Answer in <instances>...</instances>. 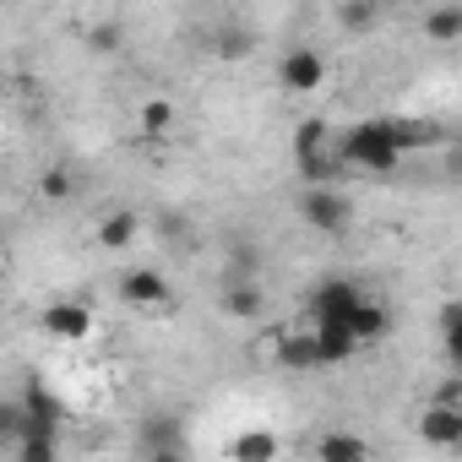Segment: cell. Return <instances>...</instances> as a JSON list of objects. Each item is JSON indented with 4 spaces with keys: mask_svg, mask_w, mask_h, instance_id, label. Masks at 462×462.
Instances as JSON below:
<instances>
[{
    "mask_svg": "<svg viewBox=\"0 0 462 462\" xmlns=\"http://www.w3.org/2000/svg\"><path fill=\"white\" fill-rule=\"evenodd\" d=\"M332 142H337L343 169H359V174H392V169L402 163V147L392 142L386 115L359 120V125H348V131H332Z\"/></svg>",
    "mask_w": 462,
    "mask_h": 462,
    "instance_id": "1",
    "label": "cell"
},
{
    "mask_svg": "<svg viewBox=\"0 0 462 462\" xmlns=\"http://www.w3.org/2000/svg\"><path fill=\"white\" fill-rule=\"evenodd\" d=\"M289 152H294V169H300L305 185H343V174H348L343 158H337V142H332V125L327 120H305L294 131Z\"/></svg>",
    "mask_w": 462,
    "mask_h": 462,
    "instance_id": "2",
    "label": "cell"
},
{
    "mask_svg": "<svg viewBox=\"0 0 462 462\" xmlns=\"http://www.w3.org/2000/svg\"><path fill=\"white\" fill-rule=\"evenodd\" d=\"M300 217L316 228V235H343L354 223V201L343 196V185H305L300 190Z\"/></svg>",
    "mask_w": 462,
    "mask_h": 462,
    "instance_id": "3",
    "label": "cell"
},
{
    "mask_svg": "<svg viewBox=\"0 0 462 462\" xmlns=\"http://www.w3.org/2000/svg\"><path fill=\"white\" fill-rule=\"evenodd\" d=\"M39 332L55 343H82V337H93V310L82 300H50L39 310Z\"/></svg>",
    "mask_w": 462,
    "mask_h": 462,
    "instance_id": "4",
    "label": "cell"
},
{
    "mask_svg": "<svg viewBox=\"0 0 462 462\" xmlns=\"http://www.w3.org/2000/svg\"><path fill=\"white\" fill-rule=\"evenodd\" d=\"M278 82H283L289 93H316V88L327 82V55L310 50V44H294V50L278 60Z\"/></svg>",
    "mask_w": 462,
    "mask_h": 462,
    "instance_id": "5",
    "label": "cell"
},
{
    "mask_svg": "<svg viewBox=\"0 0 462 462\" xmlns=\"http://www.w3.org/2000/svg\"><path fill=\"white\" fill-rule=\"evenodd\" d=\"M419 435L430 440V446H440V451H457L462 446V402H430L424 413H419Z\"/></svg>",
    "mask_w": 462,
    "mask_h": 462,
    "instance_id": "6",
    "label": "cell"
},
{
    "mask_svg": "<svg viewBox=\"0 0 462 462\" xmlns=\"http://www.w3.org/2000/svg\"><path fill=\"white\" fill-rule=\"evenodd\" d=\"M115 289H120V300L136 305V310H158V305H169V278H163L158 267H131Z\"/></svg>",
    "mask_w": 462,
    "mask_h": 462,
    "instance_id": "7",
    "label": "cell"
},
{
    "mask_svg": "<svg viewBox=\"0 0 462 462\" xmlns=\"http://www.w3.org/2000/svg\"><path fill=\"white\" fill-rule=\"evenodd\" d=\"M359 305V283H348V278H327V283H316V300H310V310H316V321H348V310Z\"/></svg>",
    "mask_w": 462,
    "mask_h": 462,
    "instance_id": "8",
    "label": "cell"
},
{
    "mask_svg": "<svg viewBox=\"0 0 462 462\" xmlns=\"http://www.w3.org/2000/svg\"><path fill=\"white\" fill-rule=\"evenodd\" d=\"M17 402H23V430H60V419H66V402H60L50 386H39V381H33ZM23 430H17V435H23Z\"/></svg>",
    "mask_w": 462,
    "mask_h": 462,
    "instance_id": "9",
    "label": "cell"
},
{
    "mask_svg": "<svg viewBox=\"0 0 462 462\" xmlns=\"http://www.w3.org/2000/svg\"><path fill=\"white\" fill-rule=\"evenodd\" d=\"M343 327H348V337H354V343H381V337L392 332V310H386L381 300L359 294V305L348 310V321H343Z\"/></svg>",
    "mask_w": 462,
    "mask_h": 462,
    "instance_id": "10",
    "label": "cell"
},
{
    "mask_svg": "<svg viewBox=\"0 0 462 462\" xmlns=\"http://www.w3.org/2000/svg\"><path fill=\"white\" fill-rule=\"evenodd\" d=\"M386 125H392V142L402 147V158H408V152H424V147H440V142H446V131H440L435 120H413V115H386Z\"/></svg>",
    "mask_w": 462,
    "mask_h": 462,
    "instance_id": "11",
    "label": "cell"
},
{
    "mask_svg": "<svg viewBox=\"0 0 462 462\" xmlns=\"http://www.w3.org/2000/svg\"><path fill=\"white\" fill-rule=\"evenodd\" d=\"M278 365H283L289 375H316V370H327V365H321V348H316V332H289V337H278Z\"/></svg>",
    "mask_w": 462,
    "mask_h": 462,
    "instance_id": "12",
    "label": "cell"
},
{
    "mask_svg": "<svg viewBox=\"0 0 462 462\" xmlns=\"http://www.w3.org/2000/svg\"><path fill=\"white\" fill-rule=\"evenodd\" d=\"M223 310L235 316V321H262V310H267L262 283H256V278H235V283L223 289Z\"/></svg>",
    "mask_w": 462,
    "mask_h": 462,
    "instance_id": "13",
    "label": "cell"
},
{
    "mask_svg": "<svg viewBox=\"0 0 462 462\" xmlns=\"http://www.w3.org/2000/svg\"><path fill=\"white\" fill-rule=\"evenodd\" d=\"M136 235H142V217H136V212H125V207H120V212H109V217L98 223V245H104V251H131V245H136Z\"/></svg>",
    "mask_w": 462,
    "mask_h": 462,
    "instance_id": "14",
    "label": "cell"
},
{
    "mask_svg": "<svg viewBox=\"0 0 462 462\" xmlns=\"http://www.w3.org/2000/svg\"><path fill=\"white\" fill-rule=\"evenodd\" d=\"M310 332H316L321 365H343V359H354V354H359V343H354V337H348V327H337V321H316Z\"/></svg>",
    "mask_w": 462,
    "mask_h": 462,
    "instance_id": "15",
    "label": "cell"
},
{
    "mask_svg": "<svg viewBox=\"0 0 462 462\" xmlns=\"http://www.w3.org/2000/svg\"><path fill=\"white\" fill-rule=\"evenodd\" d=\"M316 457H327V462H370V440L332 430V435H321V440H316Z\"/></svg>",
    "mask_w": 462,
    "mask_h": 462,
    "instance_id": "16",
    "label": "cell"
},
{
    "mask_svg": "<svg viewBox=\"0 0 462 462\" xmlns=\"http://www.w3.org/2000/svg\"><path fill=\"white\" fill-rule=\"evenodd\" d=\"M424 39L430 44H457L462 39V6H457V0H446V6H435L424 17Z\"/></svg>",
    "mask_w": 462,
    "mask_h": 462,
    "instance_id": "17",
    "label": "cell"
},
{
    "mask_svg": "<svg viewBox=\"0 0 462 462\" xmlns=\"http://www.w3.org/2000/svg\"><path fill=\"white\" fill-rule=\"evenodd\" d=\"M17 451L28 462H50V457H60V430H23L17 435Z\"/></svg>",
    "mask_w": 462,
    "mask_h": 462,
    "instance_id": "18",
    "label": "cell"
},
{
    "mask_svg": "<svg viewBox=\"0 0 462 462\" xmlns=\"http://www.w3.org/2000/svg\"><path fill=\"white\" fill-rule=\"evenodd\" d=\"M142 131L147 136H169L174 131V104L169 98H147L142 104Z\"/></svg>",
    "mask_w": 462,
    "mask_h": 462,
    "instance_id": "19",
    "label": "cell"
},
{
    "mask_svg": "<svg viewBox=\"0 0 462 462\" xmlns=\"http://www.w3.org/2000/svg\"><path fill=\"white\" fill-rule=\"evenodd\" d=\"M228 451H235V457H245V462H273V457H278V440L256 430V435H240L235 446H228Z\"/></svg>",
    "mask_w": 462,
    "mask_h": 462,
    "instance_id": "20",
    "label": "cell"
},
{
    "mask_svg": "<svg viewBox=\"0 0 462 462\" xmlns=\"http://www.w3.org/2000/svg\"><path fill=\"white\" fill-rule=\"evenodd\" d=\"M440 343H446V354H451V365H457V348H462V305H457V300L440 305Z\"/></svg>",
    "mask_w": 462,
    "mask_h": 462,
    "instance_id": "21",
    "label": "cell"
},
{
    "mask_svg": "<svg viewBox=\"0 0 462 462\" xmlns=\"http://www.w3.org/2000/svg\"><path fill=\"white\" fill-rule=\"evenodd\" d=\"M343 28L348 33H370L375 28V0H343Z\"/></svg>",
    "mask_w": 462,
    "mask_h": 462,
    "instance_id": "22",
    "label": "cell"
},
{
    "mask_svg": "<svg viewBox=\"0 0 462 462\" xmlns=\"http://www.w3.org/2000/svg\"><path fill=\"white\" fill-rule=\"evenodd\" d=\"M88 44L109 55V50H120V44H125V33H120V23H93V33H88Z\"/></svg>",
    "mask_w": 462,
    "mask_h": 462,
    "instance_id": "23",
    "label": "cell"
},
{
    "mask_svg": "<svg viewBox=\"0 0 462 462\" xmlns=\"http://www.w3.org/2000/svg\"><path fill=\"white\" fill-rule=\"evenodd\" d=\"M39 196H44V201H66V196H71V174H66V169H50V174L39 180Z\"/></svg>",
    "mask_w": 462,
    "mask_h": 462,
    "instance_id": "24",
    "label": "cell"
},
{
    "mask_svg": "<svg viewBox=\"0 0 462 462\" xmlns=\"http://www.w3.org/2000/svg\"><path fill=\"white\" fill-rule=\"evenodd\" d=\"M158 228L174 240V251H190V223H185L180 212H163V217H158Z\"/></svg>",
    "mask_w": 462,
    "mask_h": 462,
    "instance_id": "25",
    "label": "cell"
},
{
    "mask_svg": "<svg viewBox=\"0 0 462 462\" xmlns=\"http://www.w3.org/2000/svg\"><path fill=\"white\" fill-rule=\"evenodd\" d=\"M23 430V402H0V440H17Z\"/></svg>",
    "mask_w": 462,
    "mask_h": 462,
    "instance_id": "26",
    "label": "cell"
},
{
    "mask_svg": "<svg viewBox=\"0 0 462 462\" xmlns=\"http://www.w3.org/2000/svg\"><path fill=\"white\" fill-rule=\"evenodd\" d=\"M435 397H440V402H462V381H457V375H451V381H446V386H440V392H435Z\"/></svg>",
    "mask_w": 462,
    "mask_h": 462,
    "instance_id": "27",
    "label": "cell"
}]
</instances>
